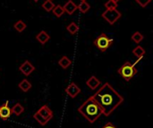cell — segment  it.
Masks as SVG:
<instances>
[{
    "label": "cell",
    "instance_id": "obj_19",
    "mask_svg": "<svg viewBox=\"0 0 153 128\" xmlns=\"http://www.w3.org/2000/svg\"><path fill=\"white\" fill-rule=\"evenodd\" d=\"M54 7H55V4L53 3L52 0H46L42 4V8L47 12H51Z\"/></svg>",
    "mask_w": 153,
    "mask_h": 128
},
{
    "label": "cell",
    "instance_id": "obj_16",
    "mask_svg": "<svg viewBox=\"0 0 153 128\" xmlns=\"http://www.w3.org/2000/svg\"><path fill=\"white\" fill-rule=\"evenodd\" d=\"M12 109V112H13V114H14L16 117H19L21 114H22V112L24 111V107H22V105L21 104V103H19V102H17V103H15L13 106V108H11Z\"/></svg>",
    "mask_w": 153,
    "mask_h": 128
},
{
    "label": "cell",
    "instance_id": "obj_8",
    "mask_svg": "<svg viewBox=\"0 0 153 128\" xmlns=\"http://www.w3.org/2000/svg\"><path fill=\"white\" fill-rule=\"evenodd\" d=\"M65 92L71 98H75L81 93V89H80V87L75 83H71L69 86H67V87L65 88Z\"/></svg>",
    "mask_w": 153,
    "mask_h": 128
},
{
    "label": "cell",
    "instance_id": "obj_12",
    "mask_svg": "<svg viewBox=\"0 0 153 128\" xmlns=\"http://www.w3.org/2000/svg\"><path fill=\"white\" fill-rule=\"evenodd\" d=\"M36 39L41 44V45H45L49 39H50V36L44 30H41L37 36H36Z\"/></svg>",
    "mask_w": 153,
    "mask_h": 128
},
{
    "label": "cell",
    "instance_id": "obj_6",
    "mask_svg": "<svg viewBox=\"0 0 153 128\" xmlns=\"http://www.w3.org/2000/svg\"><path fill=\"white\" fill-rule=\"evenodd\" d=\"M12 109L9 106V102L6 101L0 106V118L4 121H6L12 116Z\"/></svg>",
    "mask_w": 153,
    "mask_h": 128
},
{
    "label": "cell",
    "instance_id": "obj_5",
    "mask_svg": "<svg viewBox=\"0 0 153 128\" xmlns=\"http://www.w3.org/2000/svg\"><path fill=\"white\" fill-rule=\"evenodd\" d=\"M122 14L119 11H117V9H113V10H106L103 14L102 17L110 24L113 25L115 24L116 21H117V20H119L121 18Z\"/></svg>",
    "mask_w": 153,
    "mask_h": 128
},
{
    "label": "cell",
    "instance_id": "obj_25",
    "mask_svg": "<svg viewBox=\"0 0 153 128\" xmlns=\"http://www.w3.org/2000/svg\"><path fill=\"white\" fill-rule=\"evenodd\" d=\"M152 1V0H135V2L138 3V4H139L142 7H143V8L146 7Z\"/></svg>",
    "mask_w": 153,
    "mask_h": 128
},
{
    "label": "cell",
    "instance_id": "obj_9",
    "mask_svg": "<svg viewBox=\"0 0 153 128\" xmlns=\"http://www.w3.org/2000/svg\"><path fill=\"white\" fill-rule=\"evenodd\" d=\"M42 118H44L47 120H50L53 118V111L48 108V106L47 105H43L42 107H40V109L37 111Z\"/></svg>",
    "mask_w": 153,
    "mask_h": 128
},
{
    "label": "cell",
    "instance_id": "obj_3",
    "mask_svg": "<svg viewBox=\"0 0 153 128\" xmlns=\"http://www.w3.org/2000/svg\"><path fill=\"white\" fill-rule=\"evenodd\" d=\"M138 70L135 68V64L131 63L130 61L125 62L117 70V73L126 80V81H130L137 74Z\"/></svg>",
    "mask_w": 153,
    "mask_h": 128
},
{
    "label": "cell",
    "instance_id": "obj_7",
    "mask_svg": "<svg viewBox=\"0 0 153 128\" xmlns=\"http://www.w3.org/2000/svg\"><path fill=\"white\" fill-rule=\"evenodd\" d=\"M20 71L24 75V76H30L34 70H35V67L29 61H25L20 67H19Z\"/></svg>",
    "mask_w": 153,
    "mask_h": 128
},
{
    "label": "cell",
    "instance_id": "obj_10",
    "mask_svg": "<svg viewBox=\"0 0 153 128\" xmlns=\"http://www.w3.org/2000/svg\"><path fill=\"white\" fill-rule=\"evenodd\" d=\"M63 8L65 10V12H66L69 15H72L78 9V5L75 4L72 0H69V1H67L65 4V5L63 6Z\"/></svg>",
    "mask_w": 153,
    "mask_h": 128
},
{
    "label": "cell",
    "instance_id": "obj_26",
    "mask_svg": "<svg viewBox=\"0 0 153 128\" xmlns=\"http://www.w3.org/2000/svg\"><path fill=\"white\" fill-rule=\"evenodd\" d=\"M101 128H117V127H116L113 123L108 122V123H107L106 125H104Z\"/></svg>",
    "mask_w": 153,
    "mask_h": 128
},
{
    "label": "cell",
    "instance_id": "obj_13",
    "mask_svg": "<svg viewBox=\"0 0 153 128\" xmlns=\"http://www.w3.org/2000/svg\"><path fill=\"white\" fill-rule=\"evenodd\" d=\"M133 53L138 58L137 61L135 62V63H137L138 61H140L143 59V55L145 54V50H144L141 45H138V46H136V47L133 50Z\"/></svg>",
    "mask_w": 153,
    "mask_h": 128
},
{
    "label": "cell",
    "instance_id": "obj_14",
    "mask_svg": "<svg viewBox=\"0 0 153 128\" xmlns=\"http://www.w3.org/2000/svg\"><path fill=\"white\" fill-rule=\"evenodd\" d=\"M18 86H19V88H20L22 92L26 93V92H28V91H30V90L31 89V86H31L30 82L28 79H23V80H22V81L19 83Z\"/></svg>",
    "mask_w": 153,
    "mask_h": 128
},
{
    "label": "cell",
    "instance_id": "obj_17",
    "mask_svg": "<svg viewBox=\"0 0 153 128\" xmlns=\"http://www.w3.org/2000/svg\"><path fill=\"white\" fill-rule=\"evenodd\" d=\"M27 25L24 23V21H22V20H19L18 21H16L13 25V28L15 29V30L19 33L22 32L25 29H26Z\"/></svg>",
    "mask_w": 153,
    "mask_h": 128
},
{
    "label": "cell",
    "instance_id": "obj_28",
    "mask_svg": "<svg viewBox=\"0 0 153 128\" xmlns=\"http://www.w3.org/2000/svg\"><path fill=\"white\" fill-rule=\"evenodd\" d=\"M33 1H34V2H38L39 0H33Z\"/></svg>",
    "mask_w": 153,
    "mask_h": 128
},
{
    "label": "cell",
    "instance_id": "obj_21",
    "mask_svg": "<svg viewBox=\"0 0 153 128\" xmlns=\"http://www.w3.org/2000/svg\"><path fill=\"white\" fill-rule=\"evenodd\" d=\"M132 40L134 42V43H136V44H139V43H141L143 40V38H144V37H143V35L141 33V32H139V31H136V32H134V34H133V36H132Z\"/></svg>",
    "mask_w": 153,
    "mask_h": 128
},
{
    "label": "cell",
    "instance_id": "obj_27",
    "mask_svg": "<svg viewBox=\"0 0 153 128\" xmlns=\"http://www.w3.org/2000/svg\"><path fill=\"white\" fill-rule=\"evenodd\" d=\"M112 1H114V2H115V3H117V2H118V1H119V0H112Z\"/></svg>",
    "mask_w": 153,
    "mask_h": 128
},
{
    "label": "cell",
    "instance_id": "obj_2",
    "mask_svg": "<svg viewBox=\"0 0 153 128\" xmlns=\"http://www.w3.org/2000/svg\"><path fill=\"white\" fill-rule=\"evenodd\" d=\"M78 111L89 121V123L93 124L101 115L102 110H100L98 103L94 101L92 96L89 97L79 108Z\"/></svg>",
    "mask_w": 153,
    "mask_h": 128
},
{
    "label": "cell",
    "instance_id": "obj_15",
    "mask_svg": "<svg viewBox=\"0 0 153 128\" xmlns=\"http://www.w3.org/2000/svg\"><path fill=\"white\" fill-rule=\"evenodd\" d=\"M58 64L61 68L63 69H67L71 66L72 64V61L67 57V56H63L59 61H58Z\"/></svg>",
    "mask_w": 153,
    "mask_h": 128
},
{
    "label": "cell",
    "instance_id": "obj_24",
    "mask_svg": "<svg viewBox=\"0 0 153 128\" xmlns=\"http://www.w3.org/2000/svg\"><path fill=\"white\" fill-rule=\"evenodd\" d=\"M105 7L107 8V10H113V9H117V4L115 3L112 0H108L106 4H105Z\"/></svg>",
    "mask_w": 153,
    "mask_h": 128
},
{
    "label": "cell",
    "instance_id": "obj_29",
    "mask_svg": "<svg viewBox=\"0 0 153 128\" xmlns=\"http://www.w3.org/2000/svg\"><path fill=\"white\" fill-rule=\"evenodd\" d=\"M82 1H86V0H81V2H82Z\"/></svg>",
    "mask_w": 153,
    "mask_h": 128
},
{
    "label": "cell",
    "instance_id": "obj_22",
    "mask_svg": "<svg viewBox=\"0 0 153 128\" xmlns=\"http://www.w3.org/2000/svg\"><path fill=\"white\" fill-rule=\"evenodd\" d=\"M90 8H91V5H90L86 1H82L81 4L78 5V9H79L80 12H82V13L87 12L90 10Z\"/></svg>",
    "mask_w": 153,
    "mask_h": 128
},
{
    "label": "cell",
    "instance_id": "obj_11",
    "mask_svg": "<svg viewBox=\"0 0 153 128\" xmlns=\"http://www.w3.org/2000/svg\"><path fill=\"white\" fill-rule=\"evenodd\" d=\"M100 81L95 77V76H91L87 81H86V86L88 87H90L91 90H96L100 86Z\"/></svg>",
    "mask_w": 153,
    "mask_h": 128
},
{
    "label": "cell",
    "instance_id": "obj_1",
    "mask_svg": "<svg viewBox=\"0 0 153 128\" xmlns=\"http://www.w3.org/2000/svg\"><path fill=\"white\" fill-rule=\"evenodd\" d=\"M92 98L102 110V115L106 117L110 116L124 102L123 96L109 83H105L101 86L92 95Z\"/></svg>",
    "mask_w": 153,
    "mask_h": 128
},
{
    "label": "cell",
    "instance_id": "obj_20",
    "mask_svg": "<svg viewBox=\"0 0 153 128\" xmlns=\"http://www.w3.org/2000/svg\"><path fill=\"white\" fill-rule=\"evenodd\" d=\"M53 13L57 17V18H60L64 13H65V10L63 8V6H61L60 4L58 5H55V7L53 8Z\"/></svg>",
    "mask_w": 153,
    "mask_h": 128
},
{
    "label": "cell",
    "instance_id": "obj_18",
    "mask_svg": "<svg viewBox=\"0 0 153 128\" xmlns=\"http://www.w3.org/2000/svg\"><path fill=\"white\" fill-rule=\"evenodd\" d=\"M66 29H67V31H68L70 34L74 35V34L78 33V31H79V27H78V25H77L75 22H71V23L66 27Z\"/></svg>",
    "mask_w": 153,
    "mask_h": 128
},
{
    "label": "cell",
    "instance_id": "obj_23",
    "mask_svg": "<svg viewBox=\"0 0 153 128\" xmlns=\"http://www.w3.org/2000/svg\"><path fill=\"white\" fill-rule=\"evenodd\" d=\"M33 118H34V119H35L39 125H41V126H46V125L48 123V120H47V119H45L44 118H42L38 112H36V113L33 115Z\"/></svg>",
    "mask_w": 153,
    "mask_h": 128
},
{
    "label": "cell",
    "instance_id": "obj_4",
    "mask_svg": "<svg viewBox=\"0 0 153 128\" xmlns=\"http://www.w3.org/2000/svg\"><path fill=\"white\" fill-rule=\"evenodd\" d=\"M113 44V39L109 38L106 34H101L94 40V45L101 52H106Z\"/></svg>",
    "mask_w": 153,
    "mask_h": 128
}]
</instances>
